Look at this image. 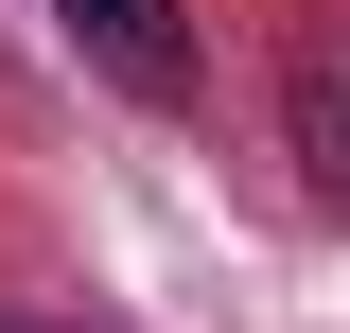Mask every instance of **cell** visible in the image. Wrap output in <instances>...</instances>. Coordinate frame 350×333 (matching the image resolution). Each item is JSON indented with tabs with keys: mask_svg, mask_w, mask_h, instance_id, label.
<instances>
[{
	"mask_svg": "<svg viewBox=\"0 0 350 333\" xmlns=\"http://www.w3.org/2000/svg\"><path fill=\"white\" fill-rule=\"evenodd\" d=\"M53 18L123 106H193V0H53Z\"/></svg>",
	"mask_w": 350,
	"mask_h": 333,
	"instance_id": "obj_1",
	"label": "cell"
},
{
	"mask_svg": "<svg viewBox=\"0 0 350 333\" xmlns=\"http://www.w3.org/2000/svg\"><path fill=\"white\" fill-rule=\"evenodd\" d=\"M280 158H298V193L350 228V18L298 53V88H280Z\"/></svg>",
	"mask_w": 350,
	"mask_h": 333,
	"instance_id": "obj_2",
	"label": "cell"
},
{
	"mask_svg": "<svg viewBox=\"0 0 350 333\" xmlns=\"http://www.w3.org/2000/svg\"><path fill=\"white\" fill-rule=\"evenodd\" d=\"M0 333H88V316H0Z\"/></svg>",
	"mask_w": 350,
	"mask_h": 333,
	"instance_id": "obj_3",
	"label": "cell"
}]
</instances>
